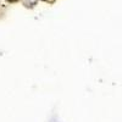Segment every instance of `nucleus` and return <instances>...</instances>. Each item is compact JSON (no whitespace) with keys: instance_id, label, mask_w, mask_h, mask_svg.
I'll use <instances>...</instances> for the list:
<instances>
[{"instance_id":"obj_2","label":"nucleus","mask_w":122,"mask_h":122,"mask_svg":"<svg viewBox=\"0 0 122 122\" xmlns=\"http://www.w3.org/2000/svg\"><path fill=\"white\" fill-rule=\"evenodd\" d=\"M44 1H48V3H53L54 0H44Z\"/></svg>"},{"instance_id":"obj_1","label":"nucleus","mask_w":122,"mask_h":122,"mask_svg":"<svg viewBox=\"0 0 122 122\" xmlns=\"http://www.w3.org/2000/svg\"><path fill=\"white\" fill-rule=\"evenodd\" d=\"M7 1H10V3H16L17 0H7Z\"/></svg>"}]
</instances>
